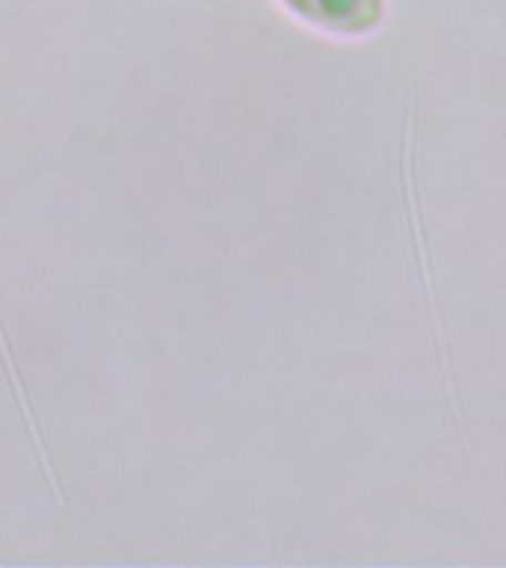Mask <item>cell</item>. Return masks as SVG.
<instances>
[{
  "label": "cell",
  "mask_w": 506,
  "mask_h": 568,
  "mask_svg": "<svg viewBox=\"0 0 506 568\" xmlns=\"http://www.w3.org/2000/svg\"><path fill=\"white\" fill-rule=\"evenodd\" d=\"M279 7L314 33L335 39H362L385 21V0H275Z\"/></svg>",
  "instance_id": "1"
}]
</instances>
